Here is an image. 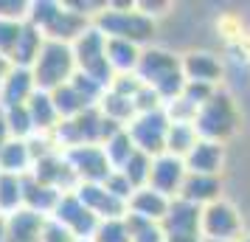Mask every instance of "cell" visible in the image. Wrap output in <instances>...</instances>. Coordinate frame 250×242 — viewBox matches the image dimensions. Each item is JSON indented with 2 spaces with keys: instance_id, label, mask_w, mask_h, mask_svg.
<instances>
[{
  "instance_id": "25",
  "label": "cell",
  "mask_w": 250,
  "mask_h": 242,
  "mask_svg": "<svg viewBox=\"0 0 250 242\" xmlns=\"http://www.w3.org/2000/svg\"><path fill=\"white\" fill-rule=\"evenodd\" d=\"M99 110H102L104 118H110V121H115V124H121L124 130H126V124L138 115L135 102H132V99H126V96H121V93H115V90L104 93L102 102H99Z\"/></svg>"
},
{
  "instance_id": "17",
  "label": "cell",
  "mask_w": 250,
  "mask_h": 242,
  "mask_svg": "<svg viewBox=\"0 0 250 242\" xmlns=\"http://www.w3.org/2000/svg\"><path fill=\"white\" fill-rule=\"evenodd\" d=\"M180 197L200 208L211 206V203L225 197V177H216V175H188L180 189Z\"/></svg>"
},
{
  "instance_id": "15",
  "label": "cell",
  "mask_w": 250,
  "mask_h": 242,
  "mask_svg": "<svg viewBox=\"0 0 250 242\" xmlns=\"http://www.w3.org/2000/svg\"><path fill=\"white\" fill-rule=\"evenodd\" d=\"M200 217H203L200 206H194L183 197H174L160 228L166 237H191V234H200Z\"/></svg>"
},
{
  "instance_id": "29",
  "label": "cell",
  "mask_w": 250,
  "mask_h": 242,
  "mask_svg": "<svg viewBox=\"0 0 250 242\" xmlns=\"http://www.w3.org/2000/svg\"><path fill=\"white\" fill-rule=\"evenodd\" d=\"M102 150H104V155H107V161H110V166H113V169H121V166H124V163L138 152L126 130L115 132L113 138H107V141L102 144Z\"/></svg>"
},
{
  "instance_id": "4",
  "label": "cell",
  "mask_w": 250,
  "mask_h": 242,
  "mask_svg": "<svg viewBox=\"0 0 250 242\" xmlns=\"http://www.w3.org/2000/svg\"><path fill=\"white\" fill-rule=\"evenodd\" d=\"M37 90L54 93L59 88H65L73 76H76V59H73V48L65 43H51L45 40V45L37 57L34 68H31Z\"/></svg>"
},
{
  "instance_id": "20",
  "label": "cell",
  "mask_w": 250,
  "mask_h": 242,
  "mask_svg": "<svg viewBox=\"0 0 250 242\" xmlns=\"http://www.w3.org/2000/svg\"><path fill=\"white\" fill-rule=\"evenodd\" d=\"M48 217H40L28 208H20L9 217H3L6 222V240L9 242H40V234H42V225H45Z\"/></svg>"
},
{
  "instance_id": "28",
  "label": "cell",
  "mask_w": 250,
  "mask_h": 242,
  "mask_svg": "<svg viewBox=\"0 0 250 242\" xmlns=\"http://www.w3.org/2000/svg\"><path fill=\"white\" fill-rule=\"evenodd\" d=\"M23 180L14 175H0V217H9L23 208Z\"/></svg>"
},
{
  "instance_id": "43",
  "label": "cell",
  "mask_w": 250,
  "mask_h": 242,
  "mask_svg": "<svg viewBox=\"0 0 250 242\" xmlns=\"http://www.w3.org/2000/svg\"><path fill=\"white\" fill-rule=\"evenodd\" d=\"M0 220H3V217H0Z\"/></svg>"
},
{
  "instance_id": "38",
  "label": "cell",
  "mask_w": 250,
  "mask_h": 242,
  "mask_svg": "<svg viewBox=\"0 0 250 242\" xmlns=\"http://www.w3.org/2000/svg\"><path fill=\"white\" fill-rule=\"evenodd\" d=\"M166 242H205L200 234H191V237H166Z\"/></svg>"
},
{
  "instance_id": "2",
  "label": "cell",
  "mask_w": 250,
  "mask_h": 242,
  "mask_svg": "<svg viewBox=\"0 0 250 242\" xmlns=\"http://www.w3.org/2000/svg\"><path fill=\"white\" fill-rule=\"evenodd\" d=\"M135 76L141 79V85H146V88H152L158 93L163 107L169 102H174V99H180L183 90H186V76H183V68H180V51L163 45V43L144 48Z\"/></svg>"
},
{
  "instance_id": "36",
  "label": "cell",
  "mask_w": 250,
  "mask_h": 242,
  "mask_svg": "<svg viewBox=\"0 0 250 242\" xmlns=\"http://www.w3.org/2000/svg\"><path fill=\"white\" fill-rule=\"evenodd\" d=\"M104 189H107L110 195H115L118 200H124V203H129V197H132V192H135V189H132V183H129V180H126L118 169H115V172L104 180Z\"/></svg>"
},
{
  "instance_id": "6",
  "label": "cell",
  "mask_w": 250,
  "mask_h": 242,
  "mask_svg": "<svg viewBox=\"0 0 250 242\" xmlns=\"http://www.w3.org/2000/svg\"><path fill=\"white\" fill-rule=\"evenodd\" d=\"M70 48H73L76 70L84 73V76H90V79H96L99 85H104V88L110 90L115 73H113V68H110V62H107V37L90 23L79 37H76V43Z\"/></svg>"
},
{
  "instance_id": "32",
  "label": "cell",
  "mask_w": 250,
  "mask_h": 242,
  "mask_svg": "<svg viewBox=\"0 0 250 242\" xmlns=\"http://www.w3.org/2000/svg\"><path fill=\"white\" fill-rule=\"evenodd\" d=\"M124 220L132 242H166V234L160 228V222H149V220H141L135 214H126Z\"/></svg>"
},
{
  "instance_id": "23",
  "label": "cell",
  "mask_w": 250,
  "mask_h": 242,
  "mask_svg": "<svg viewBox=\"0 0 250 242\" xmlns=\"http://www.w3.org/2000/svg\"><path fill=\"white\" fill-rule=\"evenodd\" d=\"M42 45H45L42 31H37L34 25L23 23V31H20V37H17V45H14L9 62H12L14 68L31 70L34 68V62H37V57H40V51H42Z\"/></svg>"
},
{
  "instance_id": "27",
  "label": "cell",
  "mask_w": 250,
  "mask_h": 242,
  "mask_svg": "<svg viewBox=\"0 0 250 242\" xmlns=\"http://www.w3.org/2000/svg\"><path fill=\"white\" fill-rule=\"evenodd\" d=\"M51 99H54V107H57V113L62 121H70V118H76L82 115L84 110H90L93 104H87L84 99L79 96V90L73 88V85H65V88H59V90L51 93Z\"/></svg>"
},
{
  "instance_id": "26",
  "label": "cell",
  "mask_w": 250,
  "mask_h": 242,
  "mask_svg": "<svg viewBox=\"0 0 250 242\" xmlns=\"http://www.w3.org/2000/svg\"><path fill=\"white\" fill-rule=\"evenodd\" d=\"M197 141H200V135H197L191 121H171L169 135H166V152L174 158H186L197 147Z\"/></svg>"
},
{
  "instance_id": "14",
  "label": "cell",
  "mask_w": 250,
  "mask_h": 242,
  "mask_svg": "<svg viewBox=\"0 0 250 242\" xmlns=\"http://www.w3.org/2000/svg\"><path fill=\"white\" fill-rule=\"evenodd\" d=\"M73 195L79 197L82 203L99 217V222L126 217V203L118 200L115 195H110V192L104 189V183H79L73 189Z\"/></svg>"
},
{
  "instance_id": "10",
  "label": "cell",
  "mask_w": 250,
  "mask_h": 242,
  "mask_svg": "<svg viewBox=\"0 0 250 242\" xmlns=\"http://www.w3.org/2000/svg\"><path fill=\"white\" fill-rule=\"evenodd\" d=\"M51 217L57 220V222H62L76 240H93V234H96V228H99V217H96L73 192L62 195L57 211H54Z\"/></svg>"
},
{
  "instance_id": "39",
  "label": "cell",
  "mask_w": 250,
  "mask_h": 242,
  "mask_svg": "<svg viewBox=\"0 0 250 242\" xmlns=\"http://www.w3.org/2000/svg\"><path fill=\"white\" fill-rule=\"evenodd\" d=\"M9 141V130H6V118H3V110H0V150H3V144Z\"/></svg>"
},
{
  "instance_id": "22",
  "label": "cell",
  "mask_w": 250,
  "mask_h": 242,
  "mask_svg": "<svg viewBox=\"0 0 250 242\" xmlns=\"http://www.w3.org/2000/svg\"><path fill=\"white\" fill-rule=\"evenodd\" d=\"M28 115H31V124H34L37 135H51L54 130L62 124V118H59L57 107H54V99H51V93L45 90H37L31 99H28Z\"/></svg>"
},
{
  "instance_id": "41",
  "label": "cell",
  "mask_w": 250,
  "mask_h": 242,
  "mask_svg": "<svg viewBox=\"0 0 250 242\" xmlns=\"http://www.w3.org/2000/svg\"><path fill=\"white\" fill-rule=\"evenodd\" d=\"M0 242H9L6 240V222H3V220H0Z\"/></svg>"
},
{
  "instance_id": "42",
  "label": "cell",
  "mask_w": 250,
  "mask_h": 242,
  "mask_svg": "<svg viewBox=\"0 0 250 242\" xmlns=\"http://www.w3.org/2000/svg\"><path fill=\"white\" fill-rule=\"evenodd\" d=\"M79 242H90V240H79Z\"/></svg>"
},
{
  "instance_id": "13",
  "label": "cell",
  "mask_w": 250,
  "mask_h": 242,
  "mask_svg": "<svg viewBox=\"0 0 250 242\" xmlns=\"http://www.w3.org/2000/svg\"><path fill=\"white\" fill-rule=\"evenodd\" d=\"M31 177L40 180V183L51 186V189H57V192H62V195H68V192H73V189L79 186L73 169L68 166L65 155H62L59 150L51 152V155H45V158H40V161H34Z\"/></svg>"
},
{
  "instance_id": "24",
  "label": "cell",
  "mask_w": 250,
  "mask_h": 242,
  "mask_svg": "<svg viewBox=\"0 0 250 242\" xmlns=\"http://www.w3.org/2000/svg\"><path fill=\"white\" fill-rule=\"evenodd\" d=\"M141 54L144 48L132 45L126 40H107V62L113 68L115 76H129L138 70V62H141Z\"/></svg>"
},
{
  "instance_id": "34",
  "label": "cell",
  "mask_w": 250,
  "mask_h": 242,
  "mask_svg": "<svg viewBox=\"0 0 250 242\" xmlns=\"http://www.w3.org/2000/svg\"><path fill=\"white\" fill-rule=\"evenodd\" d=\"M20 31H23V23H17V20H0V57H6V59L12 57Z\"/></svg>"
},
{
  "instance_id": "1",
  "label": "cell",
  "mask_w": 250,
  "mask_h": 242,
  "mask_svg": "<svg viewBox=\"0 0 250 242\" xmlns=\"http://www.w3.org/2000/svg\"><path fill=\"white\" fill-rule=\"evenodd\" d=\"M93 25L107 40H126L138 48H149L160 43V23L138 9V3H107Z\"/></svg>"
},
{
  "instance_id": "21",
  "label": "cell",
  "mask_w": 250,
  "mask_h": 242,
  "mask_svg": "<svg viewBox=\"0 0 250 242\" xmlns=\"http://www.w3.org/2000/svg\"><path fill=\"white\" fill-rule=\"evenodd\" d=\"M34 169V155L28 150V141L9 138L0 150V175H14V177H28Z\"/></svg>"
},
{
  "instance_id": "16",
  "label": "cell",
  "mask_w": 250,
  "mask_h": 242,
  "mask_svg": "<svg viewBox=\"0 0 250 242\" xmlns=\"http://www.w3.org/2000/svg\"><path fill=\"white\" fill-rule=\"evenodd\" d=\"M37 93L34 76L25 68H14L6 73V79L0 85V110H12V107H23L28 104V99Z\"/></svg>"
},
{
  "instance_id": "33",
  "label": "cell",
  "mask_w": 250,
  "mask_h": 242,
  "mask_svg": "<svg viewBox=\"0 0 250 242\" xmlns=\"http://www.w3.org/2000/svg\"><path fill=\"white\" fill-rule=\"evenodd\" d=\"M90 242H132L129 237V228H126V220H104L99 222V228L93 234Z\"/></svg>"
},
{
  "instance_id": "8",
  "label": "cell",
  "mask_w": 250,
  "mask_h": 242,
  "mask_svg": "<svg viewBox=\"0 0 250 242\" xmlns=\"http://www.w3.org/2000/svg\"><path fill=\"white\" fill-rule=\"evenodd\" d=\"M169 115L166 110H155V113H138L129 124L126 132L135 144L138 152H144L149 158H158L166 152V135H169Z\"/></svg>"
},
{
  "instance_id": "35",
  "label": "cell",
  "mask_w": 250,
  "mask_h": 242,
  "mask_svg": "<svg viewBox=\"0 0 250 242\" xmlns=\"http://www.w3.org/2000/svg\"><path fill=\"white\" fill-rule=\"evenodd\" d=\"M40 242H79V240L62 222H57L54 217H48L45 225H42V234H40Z\"/></svg>"
},
{
  "instance_id": "18",
  "label": "cell",
  "mask_w": 250,
  "mask_h": 242,
  "mask_svg": "<svg viewBox=\"0 0 250 242\" xmlns=\"http://www.w3.org/2000/svg\"><path fill=\"white\" fill-rule=\"evenodd\" d=\"M171 200L163 197L160 192H155L152 186H144V189H135L129 203H126V214H135L141 220H149V222H163L166 211H169Z\"/></svg>"
},
{
  "instance_id": "37",
  "label": "cell",
  "mask_w": 250,
  "mask_h": 242,
  "mask_svg": "<svg viewBox=\"0 0 250 242\" xmlns=\"http://www.w3.org/2000/svg\"><path fill=\"white\" fill-rule=\"evenodd\" d=\"M25 14H28V0H0V20L25 23Z\"/></svg>"
},
{
  "instance_id": "3",
  "label": "cell",
  "mask_w": 250,
  "mask_h": 242,
  "mask_svg": "<svg viewBox=\"0 0 250 242\" xmlns=\"http://www.w3.org/2000/svg\"><path fill=\"white\" fill-rule=\"evenodd\" d=\"M194 130L203 141L230 144L242 130V107H239L236 96L228 88H216L214 96L194 115Z\"/></svg>"
},
{
  "instance_id": "40",
  "label": "cell",
  "mask_w": 250,
  "mask_h": 242,
  "mask_svg": "<svg viewBox=\"0 0 250 242\" xmlns=\"http://www.w3.org/2000/svg\"><path fill=\"white\" fill-rule=\"evenodd\" d=\"M9 70H12V62H9L6 57H0V85H3V79H6Z\"/></svg>"
},
{
  "instance_id": "31",
  "label": "cell",
  "mask_w": 250,
  "mask_h": 242,
  "mask_svg": "<svg viewBox=\"0 0 250 242\" xmlns=\"http://www.w3.org/2000/svg\"><path fill=\"white\" fill-rule=\"evenodd\" d=\"M152 161H155V158H149V155H144V152H135V155H132V158H129V161L118 169V172L124 175L129 183H132V189H144V186H149Z\"/></svg>"
},
{
  "instance_id": "7",
  "label": "cell",
  "mask_w": 250,
  "mask_h": 242,
  "mask_svg": "<svg viewBox=\"0 0 250 242\" xmlns=\"http://www.w3.org/2000/svg\"><path fill=\"white\" fill-rule=\"evenodd\" d=\"M180 68L186 82L194 85H208V88H225L228 65L211 48L188 45L186 51H180Z\"/></svg>"
},
{
  "instance_id": "30",
  "label": "cell",
  "mask_w": 250,
  "mask_h": 242,
  "mask_svg": "<svg viewBox=\"0 0 250 242\" xmlns=\"http://www.w3.org/2000/svg\"><path fill=\"white\" fill-rule=\"evenodd\" d=\"M3 118H6V130H9V138L17 141H28L37 135L34 124H31V115H28V107H12V110H3Z\"/></svg>"
},
{
  "instance_id": "12",
  "label": "cell",
  "mask_w": 250,
  "mask_h": 242,
  "mask_svg": "<svg viewBox=\"0 0 250 242\" xmlns=\"http://www.w3.org/2000/svg\"><path fill=\"white\" fill-rule=\"evenodd\" d=\"M186 169L188 175H216V177H225L228 169V144H216V141H197L186 158Z\"/></svg>"
},
{
  "instance_id": "5",
  "label": "cell",
  "mask_w": 250,
  "mask_h": 242,
  "mask_svg": "<svg viewBox=\"0 0 250 242\" xmlns=\"http://www.w3.org/2000/svg\"><path fill=\"white\" fill-rule=\"evenodd\" d=\"M245 234H248V220L233 200L222 197L203 208L200 237L205 242H239Z\"/></svg>"
},
{
  "instance_id": "9",
  "label": "cell",
  "mask_w": 250,
  "mask_h": 242,
  "mask_svg": "<svg viewBox=\"0 0 250 242\" xmlns=\"http://www.w3.org/2000/svg\"><path fill=\"white\" fill-rule=\"evenodd\" d=\"M62 155H65V161H68V166L73 169V175H76L79 183H104V180L115 172L99 144L70 147V150H65Z\"/></svg>"
},
{
  "instance_id": "19",
  "label": "cell",
  "mask_w": 250,
  "mask_h": 242,
  "mask_svg": "<svg viewBox=\"0 0 250 242\" xmlns=\"http://www.w3.org/2000/svg\"><path fill=\"white\" fill-rule=\"evenodd\" d=\"M59 200H62V192L34 180L31 175L23 180V208H28V211H34L40 217H51L57 211Z\"/></svg>"
},
{
  "instance_id": "11",
  "label": "cell",
  "mask_w": 250,
  "mask_h": 242,
  "mask_svg": "<svg viewBox=\"0 0 250 242\" xmlns=\"http://www.w3.org/2000/svg\"><path fill=\"white\" fill-rule=\"evenodd\" d=\"M186 177H188V169H186V161L183 158H174L169 152H163L158 155L155 161H152V175H149V186L160 192L163 197H180V189L186 183Z\"/></svg>"
}]
</instances>
